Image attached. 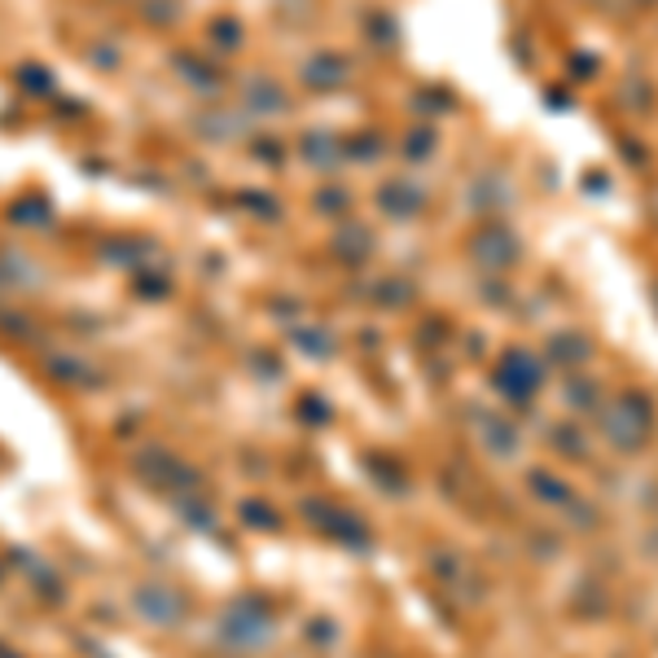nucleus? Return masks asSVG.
I'll list each match as a JSON object with an SVG mask.
<instances>
[{"label": "nucleus", "mask_w": 658, "mask_h": 658, "mask_svg": "<svg viewBox=\"0 0 658 658\" xmlns=\"http://www.w3.org/2000/svg\"><path fill=\"white\" fill-rule=\"evenodd\" d=\"M553 356L567 369H576L592 356V343H588V334H580V330H562V334L553 338Z\"/></svg>", "instance_id": "20e7f679"}, {"label": "nucleus", "mask_w": 658, "mask_h": 658, "mask_svg": "<svg viewBox=\"0 0 658 658\" xmlns=\"http://www.w3.org/2000/svg\"><path fill=\"white\" fill-rule=\"evenodd\" d=\"M531 483H536V492H544V497H553L558 505H567V501H576V497H571V488H567V483H558V479H549V474H536Z\"/></svg>", "instance_id": "423d86ee"}, {"label": "nucleus", "mask_w": 658, "mask_h": 658, "mask_svg": "<svg viewBox=\"0 0 658 658\" xmlns=\"http://www.w3.org/2000/svg\"><path fill=\"white\" fill-rule=\"evenodd\" d=\"M567 395H571L576 409H597V404H601V400H597L601 391H597V382H588V377H576V382L567 386Z\"/></svg>", "instance_id": "39448f33"}, {"label": "nucleus", "mask_w": 658, "mask_h": 658, "mask_svg": "<svg viewBox=\"0 0 658 658\" xmlns=\"http://www.w3.org/2000/svg\"><path fill=\"white\" fill-rule=\"evenodd\" d=\"M540 382H544V369H540L536 356H527V352H510L505 365L497 369V386L510 395L513 404H527L540 391Z\"/></svg>", "instance_id": "f03ea898"}, {"label": "nucleus", "mask_w": 658, "mask_h": 658, "mask_svg": "<svg viewBox=\"0 0 658 658\" xmlns=\"http://www.w3.org/2000/svg\"><path fill=\"white\" fill-rule=\"evenodd\" d=\"M474 255H479V264L510 268L513 259H518V237H513L505 224H488V228L474 237Z\"/></svg>", "instance_id": "7ed1b4c3"}, {"label": "nucleus", "mask_w": 658, "mask_h": 658, "mask_svg": "<svg viewBox=\"0 0 658 658\" xmlns=\"http://www.w3.org/2000/svg\"><path fill=\"white\" fill-rule=\"evenodd\" d=\"M650 426H655V409H650L646 395H623L615 409H606V439L615 448H623V452L641 448Z\"/></svg>", "instance_id": "f257e3e1"}, {"label": "nucleus", "mask_w": 658, "mask_h": 658, "mask_svg": "<svg viewBox=\"0 0 658 658\" xmlns=\"http://www.w3.org/2000/svg\"><path fill=\"white\" fill-rule=\"evenodd\" d=\"M576 435H580L576 426H558V431H553V443H558L562 452H571V456H585V443Z\"/></svg>", "instance_id": "0eeeda50"}]
</instances>
